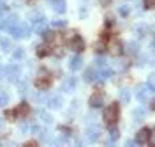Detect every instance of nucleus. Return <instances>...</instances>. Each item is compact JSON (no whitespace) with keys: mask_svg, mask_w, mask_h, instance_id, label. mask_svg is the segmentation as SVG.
I'll return each mask as SVG.
<instances>
[{"mask_svg":"<svg viewBox=\"0 0 155 147\" xmlns=\"http://www.w3.org/2000/svg\"><path fill=\"white\" fill-rule=\"evenodd\" d=\"M118 117H120V105L118 103H111L106 108V112H104V122L107 126H115Z\"/></svg>","mask_w":155,"mask_h":147,"instance_id":"1","label":"nucleus"},{"mask_svg":"<svg viewBox=\"0 0 155 147\" xmlns=\"http://www.w3.org/2000/svg\"><path fill=\"white\" fill-rule=\"evenodd\" d=\"M49 85H51V80H49V76H48V71L42 69V71H41V76L35 80V87H37L39 90H42V89H48Z\"/></svg>","mask_w":155,"mask_h":147,"instance_id":"2","label":"nucleus"},{"mask_svg":"<svg viewBox=\"0 0 155 147\" xmlns=\"http://www.w3.org/2000/svg\"><path fill=\"white\" fill-rule=\"evenodd\" d=\"M102 101H104V94H102L101 90L94 92V94L90 96V99H88V103H90V107L92 108H101L102 107Z\"/></svg>","mask_w":155,"mask_h":147,"instance_id":"3","label":"nucleus"},{"mask_svg":"<svg viewBox=\"0 0 155 147\" xmlns=\"http://www.w3.org/2000/svg\"><path fill=\"white\" fill-rule=\"evenodd\" d=\"M69 48L72 50V51H83L85 50V41L81 39L79 36H76L74 39L69 41Z\"/></svg>","mask_w":155,"mask_h":147,"instance_id":"4","label":"nucleus"},{"mask_svg":"<svg viewBox=\"0 0 155 147\" xmlns=\"http://www.w3.org/2000/svg\"><path fill=\"white\" fill-rule=\"evenodd\" d=\"M12 112H14V117H19V119L27 117V115H28V112H30L28 103H19V105H18L16 108H14Z\"/></svg>","mask_w":155,"mask_h":147,"instance_id":"5","label":"nucleus"},{"mask_svg":"<svg viewBox=\"0 0 155 147\" xmlns=\"http://www.w3.org/2000/svg\"><path fill=\"white\" fill-rule=\"evenodd\" d=\"M152 137V133H150V129L148 128H141L139 131H137V135H136V142H139V144H146L148 140Z\"/></svg>","mask_w":155,"mask_h":147,"instance_id":"6","label":"nucleus"},{"mask_svg":"<svg viewBox=\"0 0 155 147\" xmlns=\"http://www.w3.org/2000/svg\"><path fill=\"white\" fill-rule=\"evenodd\" d=\"M109 53L113 55V57H118V55H122L124 53V48H122V43L120 41H111L109 43Z\"/></svg>","mask_w":155,"mask_h":147,"instance_id":"7","label":"nucleus"},{"mask_svg":"<svg viewBox=\"0 0 155 147\" xmlns=\"http://www.w3.org/2000/svg\"><path fill=\"white\" fill-rule=\"evenodd\" d=\"M49 53H51V50H49L48 44H41V46L37 48V57H39V59L46 57V55H49Z\"/></svg>","mask_w":155,"mask_h":147,"instance_id":"8","label":"nucleus"},{"mask_svg":"<svg viewBox=\"0 0 155 147\" xmlns=\"http://www.w3.org/2000/svg\"><path fill=\"white\" fill-rule=\"evenodd\" d=\"M99 135H101V129H99V128H90V129H88V138H90V140H95Z\"/></svg>","mask_w":155,"mask_h":147,"instance_id":"9","label":"nucleus"},{"mask_svg":"<svg viewBox=\"0 0 155 147\" xmlns=\"http://www.w3.org/2000/svg\"><path fill=\"white\" fill-rule=\"evenodd\" d=\"M55 39H57V34H55V32L48 30V32L44 34V41H46V43H53Z\"/></svg>","mask_w":155,"mask_h":147,"instance_id":"10","label":"nucleus"},{"mask_svg":"<svg viewBox=\"0 0 155 147\" xmlns=\"http://www.w3.org/2000/svg\"><path fill=\"white\" fill-rule=\"evenodd\" d=\"M79 64H81V59H79V57H76V59L71 60V68H72V69H78V68H79Z\"/></svg>","mask_w":155,"mask_h":147,"instance_id":"11","label":"nucleus"},{"mask_svg":"<svg viewBox=\"0 0 155 147\" xmlns=\"http://www.w3.org/2000/svg\"><path fill=\"white\" fill-rule=\"evenodd\" d=\"M145 7L146 9H153L155 7V0H145Z\"/></svg>","mask_w":155,"mask_h":147,"instance_id":"12","label":"nucleus"},{"mask_svg":"<svg viewBox=\"0 0 155 147\" xmlns=\"http://www.w3.org/2000/svg\"><path fill=\"white\" fill-rule=\"evenodd\" d=\"M109 133H111V138H113V140H116V138H118V129H116V128L111 126V131H109Z\"/></svg>","mask_w":155,"mask_h":147,"instance_id":"13","label":"nucleus"},{"mask_svg":"<svg viewBox=\"0 0 155 147\" xmlns=\"http://www.w3.org/2000/svg\"><path fill=\"white\" fill-rule=\"evenodd\" d=\"M111 25H115V20H113V18H106V27L109 29Z\"/></svg>","mask_w":155,"mask_h":147,"instance_id":"14","label":"nucleus"},{"mask_svg":"<svg viewBox=\"0 0 155 147\" xmlns=\"http://www.w3.org/2000/svg\"><path fill=\"white\" fill-rule=\"evenodd\" d=\"M5 101H7V96L5 94H0V105H4Z\"/></svg>","mask_w":155,"mask_h":147,"instance_id":"15","label":"nucleus"},{"mask_svg":"<svg viewBox=\"0 0 155 147\" xmlns=\"http://www.w3.org/2000/svg\"><path fill=\"white\" fill-rule=\"evenodd\" d=\"M101 2H102V5H109L111 4V0H101Z\"/></svg>","mask_w":155,"mask_h":147,"instance_id":"16","label":"nucleus"},{"mask_svg":"<svg viewBox=\"0 0 155 147\" xmlns=\"http://www.w3.org/2000/svg\"><path fill=\"white\" fill-rule=\"evenodd\" d=\"M152 110H155V101H152Z\"/></svg>","mask_w":155,"mask_h":147,"instance_id":"17","label":"nucleus"},{"mask_svg":"<svg viewBox=\"0 0 155 147\" xmlns=\"http://www.w3.org/2000/svg\"><path fill=\"white\" fill-rule=\"evenodd\" d=\"M153 135H155V128H153Z\"/></svg>","mask_w":155,"mask_h":147,"instance_id":"18","label":"nucleus"}]
</instances>
